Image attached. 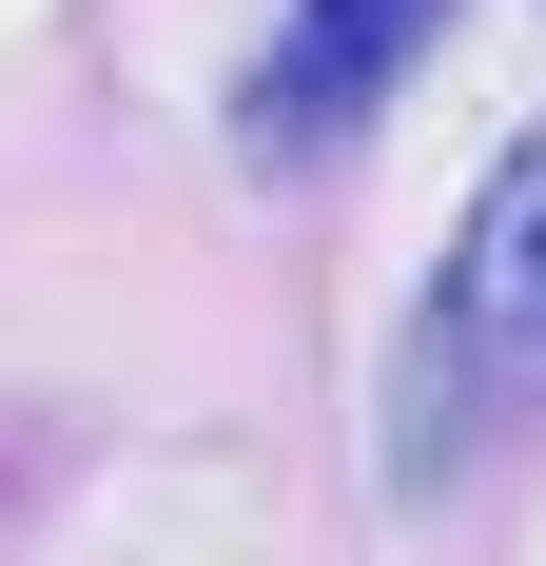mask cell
<instances>
[{
    "mask_svg": "<svg viewBox=\"0 0 546 566\" xmlns=\"http://www.w3.org/2000/svg\"><path fill=\"white\" fill-rule=\"evenodd\" d=\"M430 20H449V0H293L273 59H254V157H332V137L430 59Z\"/></svg>",
    "mask_w": 546,
    "mask_h": 566,
    "instance_id": "obj_1",
    "label": "cell"
},
{
    "mask_svg": "<svg viewBox=\"0 0 546 566\" xmlns=\"http://www.w3.org/2000/svg\"><path fill=\"white\" fill-rule=\"evenodd\" d=\"M449 333L489 352V371H546V117H527V157L469 196V254H449Z\"/></svg>",
    "mask_w": 546,
    "mask_h": 566,
    "instance_id": "obj_2",
    "label": "cell"
}]
</instances>
